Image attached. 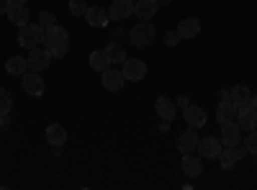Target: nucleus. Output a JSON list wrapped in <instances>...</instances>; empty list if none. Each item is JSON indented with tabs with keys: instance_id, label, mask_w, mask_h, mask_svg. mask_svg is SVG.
<instances>
[{
	"instance_id": "1",
	"label": "nucleus",
	"mask_w": 257,
	"mask_h": 190,
	"mask_svg": "<svg viewBox=\"0 0 257 190\" xmlns=\"http://www.w3.org/2000/svg\"><path fill=\"white\" fill-rule=\"evenodd\" d=\"M44 47L49 49V54L54 59L67 57V52H70V34H67V29H62L59 24L52 26V29H44Z\"/></svg>"
},
{
	"instance_id": "2",
	"label": "nucleus",
	"mask_w": 257,
	"mask_h": 190,
	"mask_svg": "<svg viewBox=\"0 0 257 190\" xmlns=\"http://www.w3.org/2000/svg\"><path fill=\"white\" fill-rule=\"evenodd\" d=\"M157 39V29L152 26V21H139V24L128 31V44L134 49H147Z\"/></svg>"
},
{
	"instance_id": "3",
	"label": "nucleus",
	"mask_w": 257,
	"mask_h": 190,
	"mask_svg": "<svg viewBox=\"0 0 257 190\" xmlns=\"http://www.w3.org/2000/svg\"><path fill=\"white\" fill-rule=\"evenodd\" d=\"M18 44L24 49L41 47V44H44V29H41L39 24H31V21H29V24L21 26V31H18Z\"/></svg>"
},
{
	"instance_id": "4",
	"label": "nucleus",
	"mask_w": 257,
	"mask_h": 190,
	"mask_svg": "<svg viewBox=\"0 0 257 190\" xmlns=\"http://www.w3.org/2000/svg\"><path fill=\"white\" fill-rule=\"evenodd\" d=\"M29 70H34V72H44V70H49V65H52V54H49V49L47 47H36V49H31L29 52Z\"/></svg>"
},
{
	"instance_id": "5",
	"label": "nucleus",
	"mask_w": 257,
	"mask_h": 190,
	"mask_svg": "<svg viewBox=\"0 0 257 190\" xmlns=\"http://www.w3.org/2000/svg\"><path fill=\"white\" fill-rule=\"evenodd\" d=\"M121 72H123V77L128 82H142L147 77V65H144L142 59H128L126 57V62L121 65Z\"/></svg>"
},
{
	"instance_id": "6",
	"label": "nucleus",
	"mask_w": 257,
	"mask_h": 190,
	"mask_svg": "<svg viewBox=\"0 0 257 190\" xmlns=\"http://www.w3.org/2000/svg\"><path fill=\"white\" fill-rule=\"evenodd\" d=\"M221 149H224V144H221L219 136H206V139L198 141V149H196V152H198L203 159H219Z\"/></svg>"
},
{
	"instance_id": "7",
	"label": "nucleus",
	"mask_w": 257,
	"mask_h": 190,
	"mask_svg": "<svg viewBox=\"0 0 257 190\" xmlns=\"http://www.w3.org/2000/svg\"><path fill=\"white\" fill-rule=\"evenodd\" d=\"M244 157H247L244 146H224L221 154H219V162H221L224 170H231V167H237L239 159H244Z\"/></svg>"
},
{
	"instance_id": "8",
	"label": "nucleus",
	"mask_w": 257,
	"mask_h": 190,
	"mask_svg": "<svg viewBox=\"0 0 257 190\" xmlns=\"http://www.w3.org/2000/svg\"><path fill=\"white\" fill-rule=\"evenodd\" d=\"M21 85H24L26 95H34V98H39L41 93H44V80H41V72H34V70L21 75Z\"/></svg>"
},
{
	"instance_id": "9",
	"label": "nucleus",
	"mask_w": 257,
	"mask_h": 190,
	"mask_svg": "<svg viewBox=\"0 0 257 190\" xmlns=\"http://www.w3.org/2000/svg\"><path fill=\"white\" fill-rule=\"evenodd\" d=\"M85 21H88V26H93V29H105L111 18H108V11L103 6H88L85 8Z\"/></svg>"
},
{
	"instance_id": "10",
	"label": "nucleus",
	"mask_w": 257,
	"mask_h": 190,
	"mask_svg": "<svg viewBox=\"0 0 257 190\" xmlns=\"http://www.w3.org/2000/svg\"><path fill=\"white\" fill-rule=\"evenodd\" d=\"M100 82H103V88L108 90V93H118L121 88H123V82H126V77H123V72L121 70H103L100 72Z\"/></svg>"
},
{
	"instance_id": "11",
	"label": "nucleus",
	"mask_w": 257,
	"mask_h": 190,
	"mask_svg": "<svg viewBox=\"0 0 257 190\" xmlns=\"http://www.w3.org/2000/svg\"><path fill=\"white\" fill-rule=\"evenodd\" d=\"M183 118H185L188 126H193V129H203L206 121H208L206 111L201 105H193V103H188V108H183Z\"/></svg>"
},
{
	"instance_id": "12",
	"label": "nucleus",
	"mask_w": 257,
	"mask_h": 190,
	"mask_svg": "<svg viewBox=\"0 0 257 190\" xmlns=\"http://www.w3.org/2000/svg\"><path fill=\"white\" fill-rule=\"evenodd\" d=\"M198 141H201V139H198V131H193V126H188V129L178 136L175 144H178V152H180V154H190V152L198 149Z\"/></svg>"
},
{
	"instance_id": "13",
	"label": "nucleus",
	"mask_w": 257,
	"mask_h": 190,
	"mask_svg": "<svg viewBox=\"0 0 257 190\" xmlns=\"http://www.w3.org/2000/svg\"><path fill=\"white\" fill-rule=\"evenodd\" d=\"M219 139H221L224 146H239V144H242V129H239V123H237V121L224 123Z\"/></svg>"
},
{
	"instance_id": "14",
	"label": "nucleus",
	"mask_w": 257,
	"mask_h": 190,
	"mask_svg": "<svg viewBox=\"0 0 257 190\" xmlns=\"http://www.w3.org/2000/svg\"><path fill=\"white\" fill-rule=\"evenodd\" d=\"M128 16H134V0H113L108 6V18L111 21H126Z\"/></svg>"
},
{
	"instance_id": "15",
	"label": "nucleus",
	"mask_w": 257,
	"mask_h": 190,
	"mask_svg": "<svg viewBox=\"0 0 257 190\" xmlns=\"http://www.w3.org/2000/svg\"><path fill=\"white\" fill-rule=\"evenodd\" d=\"M160 11V3L157 0H134V16L139 21H152Z\"/></svg>"
},
{
	"instance_id": "16",
	"label": "nucleus",
	"mask_w": 257,
	"mask_h": 190,
	"mask_svg": "<svg viewBox=\"0 0 257 190\" xmlns=\"http://www.w3.org/2000/svg\"><path fill=\"white\" fill-rule=\"evenodd\" d=\"M237 123H239L242 131L257 129V111L252 108V105H242V108H237Z\"/></svg>"
},
{
	"instance_id": "17",
	"label": "nucleus",
	"mask_w": 257,
	"mask_h": 190,
	"mask_svg": "<svg viewBox=\"0 0 257 190\" xmlns=\"http://www.w3.org/2000/svg\"><path fill=\"white\" fill-rule=\"evenodd\" d=\"M203 172V157H198V154H183V175H188L190 180L193 177H198Z\"/></svg>"
},
{
	"instance_id": "18",
	"label": "nucleus",
	"mask_w": 257,
	"mask_h": 190,
	"mask_svg": "<svg viewBox=\"0 0 257 190\" xmlns=\"http://www.w3.org/2000/svg\"><path fill=\"white\" fill-rule=\"evenodd\" d=\"M6 16H8V21H11L13 26H26V24H29V18H31L26 3H11V8H8Z\"/></svg>"
},
{
	"instance_id": "19",
	"label": "nucleus",
	"mask_w": 257,
	"mask_h": 190,
	"mask_svg": "<svg viewBox=\"0 0 257 190\" xmlns=\"http://www.w3.org/2000/svg\"><path fill=\"white\" fill-rule=\"evenodd\" d=\"M155 111H157V116L162 118V121H173L175 118V100H170L167 95H160L157 100H155Z\"/></svg>"
},
{
	"instance_id": "20",
	"label": "nucleus",
	"mask_w": 257,
	"mask_h": 190,
	"mask_svg": "<svg viewBox=\"0 0 257 190\" xmlns=\"http://www.w3.org/2000/svg\"><path fill=\"white\" fill-rule=\"evenodd\" d=\"M216 121H219L221 126L237 121V103H234V100H221L219 108H216Z\"/></svg>"
},
{
	"instance_id": "21",
	"label": "nucleus",
	"mask_w": 257,
	"mask_h": 190,
	"mask_svg": "<svg viewBox=\"0 0 257 190\" xmlns=\"http://www.w3.org/2000/svg\"><path fill=\"white\" fill-rule=\"evenodd\" d=\"M175 29H178L180 39H196L201 34V21L198 18H183Z\"/></svg>"
},
{
	"instance_id": "22",
	"label": "nucleus",
	"mask_w": 257,
	"mask_h": 190,
	"mask_svg": "<svg viewBox=\"0 0 257 190\" xmlns=\"http://www.w3.org/2000/svg\"><path fill=\"white\" fill-rule=\"evenodd\" d=\"M47 141L59 149V146L67 141V131H64V126H59V123H49V126H47Z\"/></svg>"
},
{
	"instance_id": "23",
	"label": "nucleus",
	"mask_w": 257,
	"mask_h": 190,
	"mask_svg": "<svg viewBox=\"0 0 257 190\" xmlns=\"http://www.w3.org/2000/svg\"><path fill=\"white\" fill-rule=\"evenodd\" d=\"M26 70H29V59H26V57H11V59L6 62V72L13 75V77H21Z\"/></svg>"
},
{
	"instance_id": "24",
	"label": "nucleus",
	"mask_w": 257,
	"mask_h": 190,
	"mask_svg": "<svg viewBox=\"0 0 257 190\" xmlns=\"http://www.w3.org/2000/svg\"><path fill=\"white\" fill-rule=\"evenodd\" d=\"M90 67L98 70V72H103V70L111 67V59H108V54H105V49H95V52L90 54Z\"/></svg>"
},
{
	"instance_id": "25",
	"label": "nucleus",
	"mask_w": 257,
	"mask_h": 190,
	"mask_svg": "<svg viewBox=\"0 0 257 190\" xmlns=\"http://www.w3.org/2000/svg\"><path fill=\"white\" fill-rule=\"evenodd\" d=\"M105 54H108L111 65H123V62H126V49L121 44H116V41H111V44L105 47Z\"/></svg>"
},
{
	"instance_id": "26",
	"label": "nucleus",
	"mask_w": 257,
	"mask_h": 190,
	"mask_svg": "<svg viewBox=\"0 0 257 190\" xmlns=\"http://www.w3.org/2000/svg\"><path fill=\"white\" fill-rule=\"evenodd\" d=\"M231 100L237 103V108H242V105H249V100H252V90H249L247 85H234Z\"/></svg>"
},
{
	"instance_id": "27",
	"label": "nucleus",
	"mask_w": 257,
	"mask_h": 190,
	"mask_svg": "<svg viewBox=\"0 0 257 190\" xmlns=\"http://www.w3.org/2000/svg\"><path fill=\"white\" fill-rule=\"evenodd\" d=\"M11 108H13V95H11V90L0 88V113H8Z\"/></svg>"
},
{
	"instance_id": "28",
	"label": "nucleus",
	"mask_w": 257,
	"mask_h": 190,
	"mask_svg": "<svg viewBox=\"0 0 257 190\" xmlns=\"http://www.w3.org/2000/svg\"><path fill=\"white\" fill-rule=\"evenodd\" d=\"M39 26H41V29L57 26V16H54L52 11H41V13H39Z\"/></svg>"
},
{
	"instance_id": "29",
	"label": "nucleus",
	"mask_w": 257,
	"mask_h": 190,
	"mask_svg": "<svg viewBox=\"0 0 257 190\" xmlns=\"http://www.w3.org/2000/svg\"><path fill=\"white\" fill-rule=\"evenodd\" d=\"M244 149H247V154L257 157V129H252V131L247 134V139H244Z\"/></svg>"
},
{
	"instance_id": "30",
	"label": "nucleus",
	"mask_w": 257,
	"mask_h": 190,
	"mask_svg": "<svg viewBox=\"0 0 257 190\" xmlns=\"http://www.w3.org/2000/svg\"><path fill=\"white\" fill-rule=\"evenodd\" d=\"M178 41H180L178 29H170V31L165 34V44H167V47H178Z\"/></svg>"
},
{
	"instance_id": "31",
	"label": "nucleus",
	"mask_w": 257,
	"mask_h": 190,
	"mask_svg": "<svg viewBox=\"0 0 257 190\" xmlns=\"http://www.w3.org/2000/svg\"><path fill=\"white\" fill-rule=\"evenodd\" d=\"M85 8L88 6H85L82 0H70V13L72 16H85Z\"/></svg>"
},
{
	"instance_id": "32",
	"label": "nucleus",
	"mask_w": 257,
	"mask_h": 190,
	"mask_svg": "<svg viewBox=\"0 0 257 190\" xmlns=\"http://www.w3.org/2000/svg\"><path fill=\"white\" fill-rule=\"evenodd\" d=\"M231 93H234V88H221L219 90V98L221 100H231Z\"/></svg>"
},
{
	"instance_id": "33",
	"label": "nucleus",
	"mask_w": 257,
	"mask_h": 190,
	"mask_svg": "<svg viewBox=\"0 0 257 190\" xmlns=\"http://www.w3.org/2000/svg\"><path fill=\"white\" fill-rule=\"evenodd\" d=\"M11 126V121H8V113H0V131H6Z\"/></svg>"
},
{
	"instance_id": "34",
	"label": "nucleus",
	"mask_w": 257,
	"mask_h": 190,
	"mask_svg": "<svg viewBox=\"0 0 257 190\" xmlns=\"http://www.w3.org/2000/svg\"><path fill=\"white\" fill-rule=\"evenodd\" d=\"M8 8H11V0H0V16H6Z\"/></svg>"
},
{
	"instance_id": "35",
	"label": "nucleus",
	"mask_w": 257,
	"mask_h": 190,
	"mask_svg": "<svg viewBox=\"0 0 257 190\" xmlns=\"http://www.w3.org/2000/svg\"><path fill=\"white\" fill-rule=\"evenodd\" d=\"M188 103H190L188 98H178V100H175V105H180V108H188Z\"/></svg>"
},
{
	"instance_id": "36",
	"label": "nucleus",
	"mask_w": 257,
	"mask_h": 190,
	"mask_svg": "<svg viewBox=\"0 0 257 190\" xmlns=\"http://www.w3.org/2000/svg\"><path fill=\"white\" fill-rule=\"evenodd\" d=\"M249 105H252V108L257 111V95H252V100H249Z\"/></svg>"
},
{
	"instance_id": "37",
	"label": "nucleus",
	"mask_w": 257,
	"mask_h": 190,
	"mask_svg": "<svg viewBox=\"0 0 257 190\" xmlns=\"http://www.w3.org/2000/svg\"><path fill=\"white\" fill-rule=\"evenodd\" d=\"M157 3H160V6H167V3H170V0H157Z\"/></svg>"
},
{
	"instance_id": "38",
	"label": "nucleus",
	"mask_w": 257,
	"mask_h": 190,
	"mask_svg": "<svg viewBox=\"0 0 257 190\" xmlns=\"http://www.w3.org/2000/svg\"><path fill=\"white\" fill-rule=\"evenodd\" d=\"M11 3H29V0H11Z\"/></svg>"
}]
</instances>
